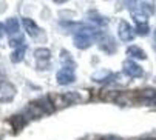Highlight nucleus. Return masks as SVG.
<instances>
[{
    "label": "nucleus",
    "instance_id": "obj_1",
    "mask_svg": "<svg viewBox=\"0 0 156 140\" xmlns=\"http://www.w3.org/2000/svg\"><path fill=\"white\" fill-rule=\"evenodd\" d=\"M54 111V105L51 103L50 97H40L31 103H28V106L23 111L25 119H39L42 115L51 114Z\"/></svg>",
    "mask_w": 156,
    "mask_h": 140
},
{
    "label": "nucleus",
    "instance_id": "obj_2",
    "mask_svg": "<svg viewBox=\"0 0 156 140\" xmlns=\"http://www.w3.org/2000/svg\"><path fill=\"white\" fill-rule=\"evenodd\" d=\"M82 92L83 91H68V92H62V94H51L48 97H50L51 103L54 105V108H63V106L87 100L88 97H83Z\"/></svg>",
    "mask_w": 156,
    "mask_h": 140
},
{
    "label": "nucleus",
    "instance_id": "obj_3",
    "mask_svg": "<svg viewBox=\"0 0 156 140\" xmlns=\"http://www.w3.org/2000/svg\"><path fill=\"white\" fill-rule=\"evenodd\" d=\"M56 80L59 85L65 86L70 85L76 80V74H74V66H62L59 71L56 73Z\"/></svg>",
    "mask_w": 156,
    "mask_h": 140
},
{
    "label": "nucleus",
    "instance_id": "obj_4",
    "mask_svg": "<svg viewBox=\"0 0 156 140\" xmlns=\"http://www.w3.org/2000/svg\"><path fill=\"white\" fill-rule=\"evenodd\" d=\"M122 71H124L125 76H128L131 79H139V77L144 76V69L131 59H128L122 63Z\"/></svg>",
    "mask_w": 156,
    "mask_h": 140
},
{
    "label": "nucleus",
    "instance_id": "obj_5",
    "mask_svg": "<svg viewBox=\"0 0 156 140\" xmlns=\"http://www.w3.org/2000/svg\"><path fill=\"white\" fill-rule=\"evenodd\" d=\"M16 86L11 82H2L0 83V103H6L11 102L16 97Z\"/></svg>",
    "mask_w": 156,
    "mask_h": 140
},
{
    "label": "nucleus",
    "instance_id": "obj_6",
    "mask_svg": "<svg viewBox=\"0 0 156 140\" xmlns=\"http://www.w3.org/2000/svg\"><path fill=\"white\" fill-rule=\"evenodd\" d=\"M34 59L39 69H45L51 60V51L48 48H37L34 51Z\"/></svg>",
    "mask_w": 156,
    "mask_h": 140
},
{
    "label": "nucleus",
    "instance_id": "obj_7",
    "mask_svg": "<svg viewBox=\"0 0 156 140\" xmlns=\"http://www.w3.org/2000/svg\"><path fill=\"white\" fill-rule=\"evenodd\" d=\"M118 36L119 39L124 42V43H128L133 40V37H135V32H133V28L128 22L125 20H121L119 25H118Z\"/></svg>",
    "mask_w": 156,
    "mask_h": 140
},
{
    "label": "nucleus",
    "instance_id": "obj_8",
    "mask_svg": "<svg viewBox=\"0 0 156 140\" xmlns=\"http://www.w3.org/2000/svg\"><path fill=\"white\" fill-rule=\"evenodd\" d=\"M138 99L141 103L144 105H154L156 103V89L153 88H147V89H142L139 91V94H138Z\"/></svg>",
    "mask_w": 156,
    "mask_h": 140
},
{
    "label": "nucleus",
    "instance_id": "obj_9",
    "mask_svg": "<svg viewBox=\"0 0 156 140\" xmlns=\"http://www.w3.org/2000/svg\"><path fill=\"white\" fill-rule=\"evenodd\" d=\"M118 76L115 73H111L110 69H99V71H96L91 79L98 83H107V82H111V80H115Z\"/></svg>",
    "mask_w": 156,
    "mask_h": 140
},
{
    "label": "nucleus",
    "instance_id": "obj_10",
    "mask_svg": "<svg viewBox=\"0 0 156 140\" xmlns=\"http://www.w3.org/2000/svg\"><path fill=\"white\" fill-rule=\"evenodd\" d=\"M22 23H23L25 26V31L28 32V36H31L33 39H37L40 34H42V29L37 26V23L33 20V19H28V17H23V20H22Z\"/></svg>",
    "mask_w": 156,
    "mask_h": 140
},
{
    "label": "nucleus",
    "instance_id": "obj_11",
    "mask_svg": "<svg viewBox=\"0 0 156 140\" xmlns=\"http://www.w3.org/2000/svg\"><path fill=\"white\" fill-rule=\"evenodd\" d=\"M127 56L133 60V59H139V60H145L147 59V54L142 48H139V46L136 45H131L127 48Z\"/></svg>",
    "mask_w": 156,
    "mask_h": 140
},
{
    "label": "nucleus",
    "instance_id": "obj_12",
    "mask_svg": "<svg viewBox=\"0 0 156 140\" xmlns=\"http://www.w3.org/2000/svg\"><path fill=\"white\" fill-rule=\"evenodd\" d=\"M9 123H11L14 131H19V129H22L27 125V119H25L23 114H16V115H12V117L9 119Z\"/></svg>",
    "mask_w": 156,
    "mask_h": 140
},
{
    "label": "nucleus",
    "instance_id": "obj_13",
    "mask_svg": "<svg viewBox=\"0 0 156 140\" xmlns=\"http://www.w3.org/2000/svg\"><path fill=\"white\" fill-rule=\"evenodd\" d=\"M19 28H20V23H19V20H17L16 17H9V19L6 20V23H5L6 34H9V36L17 34V32H19Z\"/></svg>",
    "mask_w": 156,
    "mask_h": 140
},
{
    "label": "nucleus",
    "instance_id": "obj_14",
    "mask_svg": "<svg viewBox=\"0 0 156 140\" xmlns=\"http://www.w3.org/2000/svg\"><path fill=\"white\" fill-rule=\"evenodd\" d=\"M88 19H90V22H93L94 25H98V26L108 25V19L104 17V15H101L98 11H90V12H88Z\"/></svg>",
    "mask_w": 156,
    "mask_h": 140
},
{
    "label": "nucleus",
    "instance_id": "obj_15",
    "mask_svg": "<svg viewBox=\"0 0 156 140\" xmlns=\"http://www.w3.org/2000/svg\"><path fill=\"white\" fill-rule=\"evenodd\" d=\"M25 53H27V45H22L20 48H17L11 53V62L12 63H20L25 59Z\"/></svg>",
    "mask_w": 156,
    "mask_h": 140
},
{
    "label": "nucleus",
    "instance_id": "obj_16",
    "mask_svg": "<svg viewBox=\"0 0 156 140\" xmlns=\"http://www.w3.org/2000/svg\"><path fill=\"white\" fill-rule=\"evenodd\" d=\"M133 20L136 22V25H147V14L144 11L142 12L135 11L133 12Z\"/></svg>",
    "mask_w": 156,
    "mask_h": 140
},
{
    "label": "nucleus",
    "instance_id": "obj_17",
    "mask_svg": "<svg viewBox=\"0 0 156 140\" xmlns=\"http://www.w3.org/2000/svg\"><path fill=\"white\" fill-rule=\"evenodd\" d=\"M23 36L22 34H17L16 37H11L9 39V46H16V48H20L22 45H23Z\"/></svg>",
    "mask_w": 156,
    "mask_h": 140
},
{
    "label": "nucleus",
    "instance_id": "obj_18",
    "mask_svg": "<svg viewBox=\"0 0 156 140\" xmlns=\"http://www.w3.org/2000/svg\"><path fill=\"white\" fill-rule=\"evenodd\" d=\"M136 31H138L139 36H147L148 31H150V28H148V25H138L136 26Z\"/></svg>",
    "mask_w": 156,
    "mask_h": 140
},
{
    "label": "nucleus",
    "instance_id": "obj_19",
    "mask_svg": "<svg viewBox=\"0 0 156 140\" xmlns=\"http://www.w3.org/2000/svg\"><path fill=\"white\" fill-rule=\"evenodd\" d=\"M6 34V29H5V25H3V23L2 22H0V40H2V37Z\"/></svg>",
    "mask_w": 156,
    "mask_h": 140
},
{
    "label": "nucleus",
    "instance_id": "obj_20",
    "mask_svg": "<svg viewBox=\"0 0 156 140\" xmlns=\"http://www.w3.org/2000/svg\"><path fill=\"white\" fill-rule=\"evenodd\" d=\"M104 140H122L121 137H116V135H108V137H105Z\"/></svg>",
    "mask_w": 156,
    "mask_h": 140
},
{
    "label": "nucleus",
    "instance_id": "obj_21",
    "mask_svg": "<svg viewBox=\"0 0 156 140\" xmlns=\"http://www.w3.org/2000/svg\"><path fill=\"white\" fill-rule=\"evenodd\" d=\"M144 140H148V138H144Z\"/></svg>",
    "mask_w": 156,
    "mask_h": 140
}]
</instances>
